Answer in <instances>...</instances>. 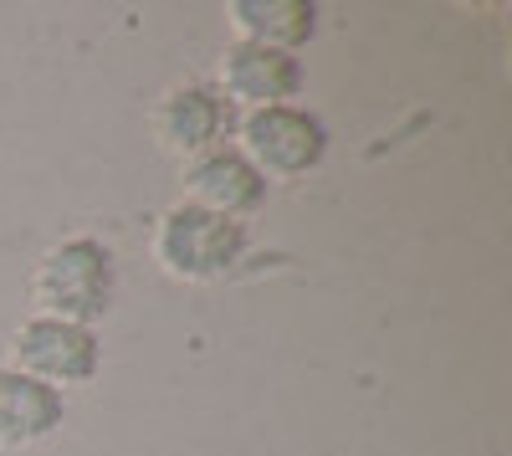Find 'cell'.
<instances>
[{
	"mask_svg": "<svg viewBox=\"0 0 512 456\" xmlns=\"http://www.w3.org/2000/svg\"><path fill=\"white\" fill-rule=\"evenodd\" d=\"M236 149L262 170L267 185L308 180L328 159V123L308 103H272L236 118Z\"/></svg>",
	"mask_w": 512,
	"mask_h": 456,
	"instance_id": "3",
	"label": "cell"
},
{
	"mask_svg": "<svg viewBox=\"0 0 512 456\" xmlns=\"http://www.w3.org/2000/svg\"><path fill=\"white\" fill-rule=\"evenodd\" d=\"M180 185L190 205H200V211H216L226 221H246L256 216L267 205L272 185L262 180V170L236 149V144H221V149H210V154H195L180 164Z\"/></svg>",
	"mask_w": 512,
	"mask_h": 456,
	"instance_id": "7",
	"label": "cell"
},
{
	"mask_svg": "<svg viewBox=\"0 0 512 456\" xmlns=\"http://www.w3.org/2000/svg\"><path fill=\"white\" fill-rule=\"evenodd\" d=\"M236 108L210 77H180L154 98L149 108V134L164 154H175L180 164L195 154H210L236 139Z\"/></svg>",
	"mask_w": 512,
	"mask_h": 456,
	"instance_id": "5",
	"label": "cell"
},
{
	"mask_svg": "<svg viewBox=\"0 0 512 456\" xmlns=\"http://www.w3.org/2000/svg\"><path fill=\"white\" fill-rule=\"evenodd\" d=\"M31 303L47 318L98 328L118 303V257L103 236H62L31 267Z\"/></svg>",
	"mask_w": 512,
	"mask_h": 456,
	"instance_id": "2",
	"label": "cell"
},
{
	"mask_svg": "<svg viewBox=\"0 0 512 456\" xmlns=\"http://www.w3.org/2000/svg\"><path fill=\"white\" fill-rule=\"evenodd\" d=\"M251 252L246 221H226L216 211H200L190 200L164 205L149 226V262L185 287H216L226 282Z\"/></svg>",
	"mask_w": 512,
	"mask_h": 456,
	"instance_id": "1",
	"label": "cell"
},
{
	"mask_svg": "<svg viewBox=\"0 0 512 456\" xmlns=\"http://www.w3.org/2000/svg\"><path fill=\"white\" fill-rule=\"evenodd\" d=\"M236 41H256V47L277 52H303L318 36V0H231L226 6Z\"/></svg>",
	"mask_w": 512,
	"mask_h": 456,
	"instance_id": "9",
	"label": "cell"
},
{
	"mask_svg": "<svg viewBox=\"0 0 512 456\" xmlns=\"http://www.w3.org/2000/svg\"><path fill=\"white\" fill-rule=\"evenodd\" d=\"M6 364L67 395V390H82V385H93L103 375V339H98V328H88V323L31 313V318H21L11 328Z\"/></svg>",
	"mask_w": 512,
	"mask_h": 456,
	"instance_id": "4",
	"label": "cell"
},
{
	"mask_svg": "<svg viewBox=\"0 0 512 456\" xmlns=\"http://www.w3.org/2000/svg\"><path fill=\"white\" fill-rule=\"evenodd\" d=\"M210 82L231 98L236 113H251V108H272V103H297L303 98V82H308V67L292 52L256 47V41L231 36L221 47V62H216V77Z\"/></svg>",
	"mask_w": 512,
	"mask_h": 456,
	"instance_id": "6",
	"label": "cell"
},
{
	"mask_svg": "<svg viewBox=\"0 0 512 456\" xmlns=\"http://www.w3.org/2000/svg\"><path fill=\"white\" fill-rule=\"evenodd\" d=\"M67 426V395L0 364V451H31Z\"/></svg>",
	"mask_w": 512,
	"mask_h": 456,
	"instance_id": "8",
	"label": "cell"
}]
</instances>
